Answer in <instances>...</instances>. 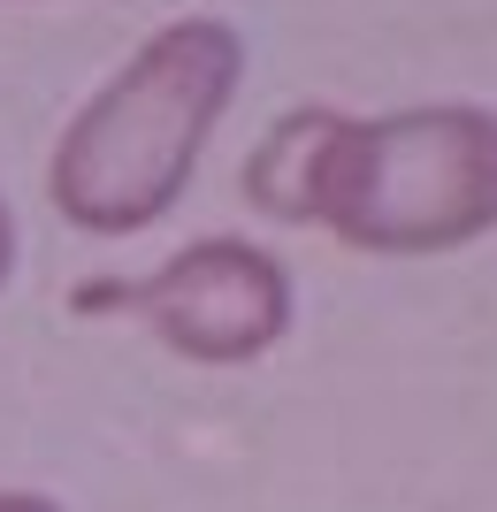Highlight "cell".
Returning a JSON list of instances; mask_svg holds the SVG:
<instances>
[{
	"label": "cell",
	"mask_w": 497,
	"mask_h": 512,
	"mask_svg": "<svg viewBox=\"0 0 497 512\" xmlns=\"http://www.w3.org/2000/svg\"><path fill=\"white\" fill-rule=\"evenodd\" d=\"M245 39L222 16H176L92 92L46 161V199L85 237H138L184 199L199 153L230 115Z\"/></svg>",
	"instance_id": "obj_2"
},
{
	"label": "cell",
	"mask_w": 497,
	"mask_h": 512,
	"mask_svg": "<svg viewBox=\"0 0 497 512\" xmlns=\"http://www.w3.org/2000/svg\"><path fill=\"white\" fill-rule=\"evenodd\" d=\"M0 512H62V505L39 497V490H0Z\"/></svg>",
	"instance_id": "obj_4"
},
{
	"label": "cell",
	"mask_w": 497,
	"mask_h": 512,
	"mask_svg": "<svg viewBox=\"0 0 497 512\" xmlns=\"http://www.w3.org/2000/svg\"><path fill=\"white\" fill-rule=\"evenodd\" d=\"M8 268H16V214L0 199V283H8Z\"/></svg>",
	"instance_id": "obj_5"
},
{
	"label": "cell",
	"mask_w": 497,
	"mask_h": 512,
	"mask_svg": "<svg viewBox=\"0 0 497 512\" xmlns=\"http://www.w3.org/2000/svg\"><path fill=\"white\" fill-rule=\"evenodd\" d=\"M245 199L276 222L329 230L352 253H459L497 230V107H291L245 161Z\"/></svg>",
	"instance_id": "obj_1"
},
{
	"label": "cell",
	"mask_w": 497,
	"mask_h": 512,
	"mask_svg": "<svg viewBox=\"0 0 497 512\" xmlns=\"http://www.w3.org/2000/svg\"><path fill=\"white\" fill-rule=\"evenodd\" d=\"M130 306L184 360L245 367L260 352H276L291 329V276L253 237H192L146 283H130Z\"/></svg>",
	"instance_id": "obj_3"
}]
</instances>
